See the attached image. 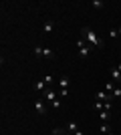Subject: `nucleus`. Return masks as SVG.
Wrapping results in <instances>:
<instances>
[{
  "instance_id": "obj_10",
  "label": "nucleus",
  "mask_w": 121,
  "mask_h": 135,
  "mask_svg": "<svg viewBox=\"0 0 121 135\" xmlns=\"http://www.w3.org/2000/svg\"><path fill=\"white\" fill-rule=\"evenodd\" d=\"M42 30H45V32H52V30H55V22H45L42 24Z\"/></svg>"
},
{
  "instance_id": "obj_19",
  "label": "nucleus",
  "mask_w": 121,
  "mask_h": 135,
  "mask_svg": "<svg viewBox=\"0 0 121 135\" xmlns=\"http://www.w3.org/2000/svg\"><path fill=\"white\" fill-rule=\"evenodd\" d=\"M42 81H45L46 85H52V75H46V77H45Z\"/></svg>"
},
{
  "instance_id": "obj_20",
  "label": "nucleus",
  "mask_w": 121,
  "mask_h": 135,
  "mask_svg": "<svg viewBox=\"0 0 121 135\" xmlns=\"http://www.w3.org/2000/svg\"><path fill=\"white\" fill-rule=\"evenodd\" d=\"M117 34H119V32H117V30H115V28H111V30H109V36H113V38H115V36H117Z\"/></svg>"
},
{
  "instance_id": "obj_1",
  "label": "nucleus",
  "mask_w": 121,
  "mask_h": 135,
  "mask_svg": "<svg viewBox=\"0 0 121 135\" xmlns=\"http://www.w3.org/2000/svg\"><path fill=\"white\" fill-rule=\"evenodd\" d=\"M81 36L85 38V42L87 45H91V46H95V49H103V40L97 36V32L93 30V28H89V26H83L81 28Z\"/></svg>"
},
{
  "instance_id": "obj_7",
  "label": "nucleus",
  "mask_w": 121,
  "mask_h": 135,
  "mask_svg": "<svg viewBox=\"0 0 121 135\" xmlns=\"http://www.w3.org/2000/svg\"><path fill=\"white\" fill-rule=\"evenodd\" d=\"M69 77H61V79H59V87H61V89H67V87H69Z\"/></svg>"
},
{
  "instance_id": "obj_16",
  "label": "nucleus",
  "mask_w": 121,
  "mask_h": 135,
  "mask_svg": "<svg viewBox=\"0 0 121 135\" xmlns=\"http://www.w3.org/2000/svg\"><path fill=\"white\" fill-rule=\"evenodd\" d=\"M91 6H93V8H103V0H93V2H91Z\"/></svg>"
},
{
  "instance_id": "obj_21",
  "label": "nucleus",
  "mask_w": 121,
  "mask_h": 135,
  "mask_svg": "<svg viewBox=\"0 0 121 135\" xmlns=\"http://www.w3.org/2000/svg\"><path fill=\"white\" fill-rule=\"evenodd\" d=\"M52 107H55V109H61V101H59V99H57V101H52Z\"/></svg>"
},
{
  "instance_id": "obj_6",
  "label": "nucleus",
  "mask_w": 121,
  "mask_h": 135,
  "mask_svg": "<svg viewBox=\"0 0 121 135\" xmlns=\"http://www.w3.org/2000/svg\"><path fill=\"white\" fill-rule=\"evenodd\" d=\"M111 81H113V83H121V73H119L117 67L111 69Z\"/></svg>"
},
{
  "instance_id": "obj_12",
  "label": "nucleus",
  "mask_w": 121,
  "mask_h": 135,
  "mask_svg": "<svg viewBox=\"0 0 121 135\" xmlns=\"http://www.w3.org/2000/svg\"><path fill=\"white\" fill-rule=\"evenodd\" d=\"M99 119H101L103 123H105V121H109V111H105V109H103V111L99 113Z\"/></svg>"
},
{
  "instance_id": "obj_18",
  "label": "nucleus",
  "mask_w": 121,
  "mask_h": 135,
  "mask_svg": "<svg viewBox=\"0 0 121 135\" xmlns=\"http://www.w3.org/2000/svg\"><path fill=\"white\" fill-rule=\"evenodd\" d=\"M42 51H45L42 46H35V55H36V56H42Z\"/></svg>"
},
{
  "instance_id": "obj_11",
  "label": "nucleus",
  "mask_w": 121,
  "mask_h": 135,
  "mask_svg": "<svg viewBox=\"0 0 121 135\" xmlns=\"http://www.w3.org/2000/svg\"><path fill=\"white\" fill-rule=\"evenodd\" d=\"M42 56H45V59H51V61H52V59H55V52H52L51 49H45V51H42Z\"/></svg>"
},
{
  "instance_id": "obj_15",
  "label": "nucleus",
  "mask_w": 121,
  "mask_h": 135,
  "mask_svg": "<svg viewBox=\"0 0 121 135\" xmlns=\"http://www.w3.org/2000/svg\"><path fill=\"white\" fill-rule=\"evenodd\" d=\"M52 135H71V133H67V131L61 129V127H55V129H52Z\"/></svg>"
},
{
  "instance_id": "obj_13",
  "label": "nucleus",
  "mask_w": 121,
  "mask_h": 135,
  "mask_svg": "<svg viewBox=\"0 0 121 135\" xmlns=\"http://www.w3.org/2000/svg\"><path fill=\"white\" fill-rule=\"evenodd\" d=\"M93 109H95V111H99V113H101V111H103V109H105V103H101V101L93 103Z\"/></svg>"
},
{
  "instance_id": "obj_4",
  "label": "nucleus",
  "mask_w": 121,
  "mask_h": 135,
  "mask_svg": "<svg viewBox=\"0 0 121 135\" xmlns=\"http://www.w3.org/2000/svg\"><path fill=\"white\" fill-rule=\"evenodd\" d=\"M65 131H67V133H71V135H75L77 131H79V125H77L75 121H69V123H67V127H65Z\"/></svg>"
},
{
  "instance_id": "obj_22",
  "label": "nucleus",
  "mask_w": 121,
  "mask_h": 135,
  "mask_svg": "<svg viewBox=\"0 0 121 135\" xmlns=\"http://www.w3.org/2000/svg\"><path fill=\"white\" fill-rule=\"evenodd\" d=\"M75 135H85V133H83V131H81V129H79V131H77V133H75Z\"/></svg>"
},
{
  "instance_id": "obj_17",
  "label": "nucleus",
  "mask_w": 121,
  "mask_h": 135,
  "mask_svg": "<svg viewBox=\"0 0 121 135\" xmlns=\"http://www.w3.org/2000/svg\"><path fill=\"white\" fill-rule=\"evenodd\" d=\"M111 95H113V99H121V87H115V91Z\"/></svg>"
},
{
  "instance_id": "obj_5",
  "label": "nucleus",
  "mask_w": 121,
  "mask_h": 135,
  "mask_svg": "<svg viewBox=\"0 0 121 135\" xmlns=\"http://www.w3.org/2000/svg\"><path fill=\"white\" fill-rule=\"evenodd\" d=\"M45 99H46V101H57V91H55V89H46L45 91Z\"/></svg>"
},
{
  "instance_id": "obj_9",
  "label": "nucleus",
  "mask_w": 121,
  "mask_h": 135,
  "mask_svg": "<svg viewBox=\"0 0 121 135\" xmlns=\"http://www.w3.org/2000/svg\"><path fill=\"white\" fill-rule=\"evenodd\" d=\"M35 91H46V83L45 81H36L35 83Z\"/></svg>"
},
{
  "instance_id": "obj_23",
  "label": "nucleus",
  "mask_w": 121,
  "mask_h": 135,
  "mask_svg": "<svg viewBox=\"0 0 121 135\" xmlns=\"http://www.w3.org/2000/svg\"><path fill=\"white\" fill-rule=\"evenodd\" d=\"M117 69H119V73H121V62H119V67H117Z\"/></svg>"
},
{
  "instance_id": "obj_2",
  "label": "nucleus",
  "mask_w": 121,
  "mask_h": 135,
  "mask_svg": "<svg viewBox=\"0 0 121 135\" xmlns=\"http://www.w3.org/2000/svg\"><path fill=\"white\" fill-rule=\"evenodd\" d=\"M77 46H79V56L81 59H87V56L91 55V46L87 45L85 40H77Z\"/></svg>"
},
{
  "instance_id": "obj_8",
  "label": "nucleus",
  "mask_w": 121,
  "mask_h": 135,
  "mask_svg": "<svg viewBox=\"0 0 121 135\" xmlns=\"http://www.w3.org/2000/svg\"><path fill=\"white\" fill-rule=\"evenodd\" d=\"M103 91H107V93H113V91H115V83H113V81L105 83V85H103Z\"/></svg>"
},
{
  "instance_id": "obj_3",
  "label": "nucleus",
  "mask_w": 121,
  "mask_h": 135,
  "mask_svg": "<svg viewBox=\"0 0 121 135\" xmlns=\"http://www.w3.org/2000/svg\"><path fill=\"white\" fill-rule=\"evenodd\" d=\"M35 109H36V113H40V115H45V113H46L45 101H42V99H36V101H35Z\"/></svg>"
},
{
  "instance_id": "obj_14",
  "label": "nucleus",
  "mask_w": 121,
  "mask_h": 135,
  "mask_svg": "<svg viewBox=\"0 0 121 135\" xmlns=\"http://www.w3.org/2000/svg\"><path fill=\"white\" fill-rule=\"evenodd\" d=\"M101 133H103V135H111V129H109V125H107V123H101Z\"/></svg>"
}]
</instances>
